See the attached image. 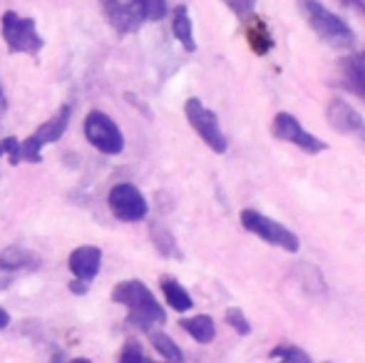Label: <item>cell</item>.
Listing matches in <instances>:
<instances>
[{"label":"cell","mask_w":365,"mask_h":363,"mask_svg":"<svg viewBox=\"0 0 365 363\" xmlns=\"http://www.w3.org/2000/svg\"><path fill=\"white\" fill-rule=\"evenodd\" d=\"M246 40H249L251 50H254L256 55H266L274 48V38H271L269 25H266L264 20L254 18V15H251V25L246 28Z\"/></svg>","instance_id":"obj_17"},{"label":"cell","mask_w":365,"mask_h":363,"mask_svg":"<svg viewBox=\"0 0 365 363\" xmlns=\"http://www.w3.org/2000/svg\"><path fill=\"white\" fill-rule=\"evenodd\" d=\"M363 58H365V53H363Z\"/></svg>","instance_id":"obj_30"},{"label":"cell","mask_w":365,"mask_h":363,"mask_svg":"<svg viewBox=\"0 0 365 363\" xmlns=\"http://www.w3.org/2000/svg\"><path fill=\"white\" fill-rule=\"evenodd\" d=\"M269 359H271V361H293V363H308V361H311V356H308L303 349H298V346H276V349L269 354Z\"/></svg>","instance_id":"obj_21"},{"label":"cell","mask_w":365,"mask_h":363,"mask_svg":"<svg viewBox=\"0 0 365 363\" xmlns=\"http://www.w3.org/2000/svg\"><path fill=\"white\" fill-rule=\"evenodd\" d=\"M172 33H174V38L182 43V48L187 50V53H194V50H197V40H194V25H192V18H189L187 5H177V8H174Z\"/></svg>","instance_id":"obj_13"},{"label":"cell","mask_w":365,"mask_h":363,"mask_svg":"<svg viewBox=\"0 0 365 363\" xmlns=\"http://www.w3.org/2000/svg\"><path fill=\"white\" fill-rule=\"evenodd\" d=\"M18 147H20V142L15 140V137H5V140H0V157H8L10 165H20Z\"/></svg>","instance_id":"obj_25"},{"label":"cell","mask_w":365,"mask_h":363,"mask_svg":"<svg viewBox=\"0 0 365 363\" xmlns=\"http://www.w3.org/2000/svg\"><path fill=\"white\" fill-rule=\"evenodd\" d=\"M107 202H110L112 214H115L117 219H122V222H142L149 212L145 194L130 182L115 184Z\"/></svg>","instance_id":"obj_8"},{"label":"cell","mask_w":365,"mask_h":363,"mask_svg":"<svg viewBox=\"0 0 365 363\" xmlns=\"http://www.w3.org/2000/svg\"><path fill=\"white\" fill-rule=\"evenodd\" d=\"M8 326H10V314L3 309V306H0V331L8 329Z\"/></svg>","instance_id":"obj_28"},{"label":"cell","mask_w":365,"mask_h":363,"mask_svg":"<svg viewBox=\"0 0 365 363\" xmlns=\"http://www.w3.org/2000/svg\"><path fill=\"white\" fill-rule=\"evenodd\" d=\"M120 361H125V363H147L149 359L142 354V349L137 344H127L125 349H122V354H120Z\"/></svg>","instance_id":"obj_26"},{"label":"cell","mask_w":365,"mask_h":363,"mask_svg":"<svg viewBox=\"0 0 365 363\" xmlns=\"http://www.w3.org/2000/svg\"><path fill=\"white\" fill-rule=\"evenodd\" d=\"M271 132H274V137H279V140L301 147V150L308 152V155H318V152L326 150V142L318 140L316 135H311V132H308L291 112H279V115L274 117Z\"/></svg>","instance_id":"obj_9"},{"label":"cell","mask_w":365,"mask_h":363,"mask_svg":"<svg viewBox=\"0 0 365 363\" xmlns=\"http://www.w3.org/2000/svg\"><path fill=\"white\" fill-rule=\"evenodd\" d=\"M102 264V252L97 247H77L73 254H70V272L75 274V279L82 281H92L100 272Z\"/></svg>","instance_id":"obj_12"},{"label":"cell","mask_w":365,"mask_h":363,"mask_svg":"<svg viewBox=\"0 0 365 363\" xmlns=\"http://www.w3.org/2000/svg\"><path fill=\"white\" fill-rule=\"evenodd\" d=\"M341 78L351 92L365 100V58H346L341 63Z\"/></svg>","instance_id":"obj_14"},{"label":"cell","mask_w":365,"mask_h":363,"mask_svg":"<svg viewBox=\"0 0 365 363\" xmlns=\"http://www.w3.org/2000/svg\"><path fill=\"white\" fill-rule=\"evenodd\" d=\"M343 3L353 5V8H358V10H363V13H365V3H363V0H343Z\"/></svg>","instance_id":"obj_29"},{"label":"cell","mask_w":365,"mask_h":363,"mask_svg":"<svg viewBox=\"0 0 365 363\" xmlns=\"http://www.w3.org/2000/svg\"><path fill=\"white\" fill-rule=\"evenodd\" d=\"M226 324H229L231 329H234L236 334H241V336L251 334V324H249V319H246L241 309H229V311H226Z\"/></svg>","instance_id":"obj_22"},{"label":"cell","mask_w":365,"mask_h":363,"mask_svg":"<svg viewBox=\"0 0 365 363\" xmlns=\"http://www.w3.org/2000/svg\"><path fill=\"white\" fill-rule=\"evenodd\" d=\"M298 10H301L308 28H311L323 43L333 45V48H341V50H351L353 45H356V35H353L351 25H348L341 15L331 13L321 0H298Z\"/></svg>","instance_id":"obj_2"},{"label":"cell","mask_w":365,"mask_h":363,"mask_svg":"<svg viewBox=\"0 0 365 363\" xmlns=\"http://www.w3.org/2000/svg\"><path fill=\"white\" fill-rule=\"evenodd\" d=\"M159 286H162L164 299H167V304L172 306L174 311H189L194 306V299L189 296V291L184 289L177 279H172V276H164V279L159 281Z\"/></svg>","instance_id":"obj_16"},{"label":"cell","mask_w":365,"mask_h":363,"mask_svg":"<svg viewBox=\"0 0 365 363\" xmlns=\"http://www.w3.org/2000/svg\"><path fill=\"white\" fill-rule=\"evenodd\" d=\"M224 3L236 18H251L256 10V0H224Z\"/></svg>","instance_id":"obj_24"},{"label":"cell","mask_w":365,"mask_h":363,"mask_svg":"<svg viewBox=\"0 0 365 363\" xmlns=\"http://www.w3.org/2000/svg\"><path fill=\"white\" fill-rule=\"evenodd\" d=\"M70 289H73V294H87V281L75 279L73 284H70Z\"/></svg>","instance_id":"obj_27"},{"label":"cell","mask_w":365,"mask_h":363,"mask_svg":"<svg viewBox=\"0 0 365 363\" xmlns=\"http://www.w3.org/2000/svg\"><path fill=\"white\" fill-rule=\"evenodd\" d=\"M100 3L117 33H135L145 23L140 0H100Z\"/></svg>","instance_id":"obj_11"},{"label":"cell","mask_w":365,"mask_h":363,"mask_svg":"<svg viewBox=\"0 0 365 363\" xmlns=\"http://www.w3.org/2000/svg\"><path fill=\"white\" fill-rule=\"evenodd\" d=\"M147 336H149V341H152L154 349H157L159 354H162L167 361H174V363L184 361L182 349H179V346L174 344L172 336H167L164 331H154V329H149V331H147Z\"/></svg>","instance_id":"obj_18"},{"label":"cell","mask_w":365,"mask_h":363,"mask_svg":"<svg viewBox=\"0 0 365 363\" xmlns=\"http://www.w3.org/2000/svg\"><path fill=\"white\" fill-rule=\"evenodd\" d=\"M152 239L157 244V249L164 254V257H174V259H182V252H179L177 242L174 237L167 232V229H159V227H152Z\"/></svg>","instance_id":"obj_20"},{"label":"cell","mask_w":365,"mask_h":363,"mask_svg":"<svg viewBox=\"0 0 365 363\" xmlns=\"http://www.w3.org/2000/svg\"><path fill=\"white\" fill-rule=\"evenodd\" d=\"M68 125H70V107L63 105L45 125H40L28 140L20 142V147H18L20 162H33V165H38V162L43 160V147L50 145V142H58L60 137L65 135Z\"/></svg>","instance_id":"obj_4"},{"label":"cell","mask_w":365,"mask_h":363,"mask_svg":"<svg viewBox=\"0 0 365 363\" xmlns=\"http://www.w3.org/2000/svg\"><path fill=\"white\" fill-rule=\"evenodd\" d=\"M112 301L122 304L130 309V321L140 329H154V326H164L167 314H164L162 304L154 299V294L147 289V284L137 279H127L112 289Z\"/></svg>","instance_id":"obj_1"},{"label":"cell","mask_w":365,"mask_h":363,"mask_svg":"<svg viewBox=\"0 0 365 363\" xmlns=\"http://www.w3.org/2000/svg\"><path fill=\"white\" fill-rule=\"evenodd\" d=\"M179 326H182L194 341H199V344H212V341L217 339V326H214L212 316H207V314H197V316H192V319H182Z\"/></svg>","instance_id":"obj_15"},{"label":"cell","mask_w":365,"mask_h":363,"mask_svg":"<svg viewBox=\"0 0 365 363\" xmlns=\"http://www.w3.org/2000/svg\"><path fill=\"white\" fill-rule=\"evenodd\" d=\"M241 224H244L246 232L264 239L271 247H281L284 252H291V254H296L298 249H301V242H298V237L289 227H284V224L276 222V219L266 217V214L256 212V209H244V212H241Z\"/></svg>","instance_id":"obj_3"},{"label":"cell","mask_w":365,"mask_h":363,"mask_svg":"<svg viewBox=\"0 0 365 363\" xmlns=\"http://www.w3.org/2000/svg\"><path fill=\"white\" fill-rule=\"evenodd\" d=\"M30 264H35V262H33V257H30V252H25V249L10 247L0 254V269H3V272H18V269H23V267H30Z\"/></svg>","instance_id":"obj_19"},{"label":"cell","mask_w":365,"mask_h":363,"mask_svg":"<svg viewBox=\"0 0 365 363\" xmlns=\"http://www.w3.org/2000/svg\"><path fill=\"white\" fill-rule=\"evenodd\" d=\"M145 20H164L167 18V0H140Z\"/></svg>","instance_id":"obj_23"},{"label":"cell","mask_w":365,"mask_h":363,"mask_svg":"<svg viewBox=\"0 0 365 363\" xmlns=\"http://www.w3.org/2000/svg\"><path fill=\"white\" fill-rule=\"evenodd\" d=\"M0 33L10 53H28L35 55L43 50V38L38 35V25L33 18H20L15 10H8L0 20Z\"/></svg>","instance_id":"obj_5"},{"label":"cell","mask_w":365,"mask_h":363,"mask_svg":"<svg viewBox=\"0 0 365 363\" xmlns=\"http://www.w3.org/2000/svg\"><path fill=\"white\" fill-rule=\"evenodd\" d=\"M328 122H331L333 130H338L346 137H353L358 145L365 147V120L361 112L353 110L346 100L336 97V100L328 105Z\"/></svg>","instance_id":"obj_10"},{"label":"cell","mask_w":365,"mask_h":363,"mask_svg":"<svg viewBox=\"0 0 365 363\" xmlns=\"http://www.w3.org/2000/svg\"><path fill=\"white\" fill-rule=\"evenodd\" d=\"M184 115H187L189 125L194 127L199 137L212 147V152L217 155H224L229 150V142H226V135L221 132V125H219V117L217 112H212L202 100L197 97H189L187 105H184Z\"/></svg>","instance_id":"obj_6"},{"label":"cell","mask_w":365,"mask_h":363,"mask_svg":"<svg viewBox=\"0 0 365 363\" xmlns=\"http://www.w3.org/2000/svg\"><path fill=\"white\" fill-rule=\"evenodd\" d=\"M85 137L95 150L105 152V155H120L125 150V137H122L117 122L100 110H92L85 117Z\"/></svg>","instance_id":"obj_7"}]
</instances>
